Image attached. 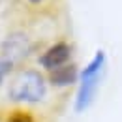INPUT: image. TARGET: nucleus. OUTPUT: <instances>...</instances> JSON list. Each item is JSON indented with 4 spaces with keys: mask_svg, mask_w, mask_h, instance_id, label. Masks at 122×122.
Segmentation results:
<instances>
[{
    "mask_svg": "<svg viewBox=\"0 0 122 122\" xmlns=\"http://www.w3.org/2000/svg\"><path fill=\"white\" fill-rule=\"evenodd\" d=\"M103 68H105V53L98 51L92 56V60L83 68V71L79 73V90L75 96L77 113H83L92 105L98 86H100V79L103 75Z\"/></svg>",
    "mask_w": 122,
    "mask_h": 122,
    "instance_id": "obj_1",
    "label": "nucleus"
},
{
    "mask_svg": "<svg viewBox=\"0 0 122 122\" xmlns=\"http://www.w3.org/2000/svg\"><path fill=\"white\" fill-rule=\"evenodd\" d=\"M47 85L45 79L36 70H25L11 81L8 96L13 102H23V103H38L45 98Z\"/></svg>",
    "mask_w": 122,
    "mask_h": 122,
    "instance_id": "obj_2",
    "label": "nucleus"
},
{
    "mask_svg": "<svg viewBox=\"0 0 122 122\" xmlns=\"http://www.w3.org/2000/svg\"><path fill=\"white\" fill-rule=\"evenodd\" d=\"M32 51V43L26 34L23 32H13L2 41V56L8 58L10 62H19L26 58Z\"/></svg>",
    "mask_w": 122,
    "mask_h": 122,
    "instance_id": "obj_3",
    "label": "nucleus"
},
{
    "mask_svg": "<svg viewBox=\"0 0 122 122\" xmlns=\"http://www.w3.org/2000/svg\"><path fill=\"white\" fill-rule=\"evenodd\" d=\"M70 56H71V47L68 45V43H64V41H58V43L51 45L40 56V64L45 70L53 71V70H58L62 66H66L68 60H70Z\"/></svg>",
    "mask_w": 122,
    "mask_h": 122,
    "instance_id": "obj_4",
    "label": "nucleus"
},
{
    "mask_svg": "<svg viewBox=\"0 0 122 122\" xmlns=\"http://www.w3.org/2000/svg\"><path fill=\"white\" fill-rule=\"evenodd\" d=\"M79 77V71H77L75 64H66L58 70H53L49 73V81L51 85L55 86H68V85H73Z\"/></svg>",
    "mask_w": 122,
    "mask_h": 122,
    "instance_id": "obj_5",
    "label": "nucleus"
},
{
    "mask_svg": "<svg viewBox=\"0 0 122 122\" xmlns=\"http://www.w3.org/2000/svg\"><path fill=\"white\" fill-rule=\"evenodd\" d=\"M11 68H13V62H10L8 58H4V56H0V81L4 79L6 73L11 71Z\"/></svg>",
    "mask_w": 122,
    "mask_h": 122,
    "instance_id": "obj_6",
    "label": "nucleus"
},
{
    "mask_svg": "<svg viewBox=\"0 0 122 122\" xmlns=\"http://www.w3.org/2000/svg\"><path fill=\"white\" fill-rule=\"evenodd\" d=\"M30 4H38V2H41V0H28Z\"/></svg>",
    "mask_w": 122,
    "mask_h": 122,
    "instance_id": "obj_7",
    "label": "nucleus"
},
{
    "mask_svg": "<svg viewBox=\"0 0 122 122\" xmlns=\"http://www.w3.org/2000/svg\"><path fill=\"white\" fill-rule=\"evenodd\" d=\"M0 85H2V81H0Z\"/></svg>",
    "mask_w": 122,
    "mask_h": 122,
    "instance_id": "obj_8",
    "label": "nucleus"
}]
</instances>
